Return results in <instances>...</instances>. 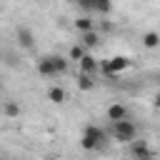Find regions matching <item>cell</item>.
<instances>
[{"label":"cell","instance_id":"cell-1","mask_svg":"<svg viewBox=\"0 0 160 160\" xmlns=\"http://www.w3.org/2000/svg\"><path fill=\"white\" fill-rule=\"evenodd\" d=\"M105 142H108V130H105V128H100V125H95V122L85 125V130H82V135H80V148H82V150L92 152V150H100Z\"/></svg>","mask_w":160,"mask_h":160},{"label":"cell","instance_id":"cell-2","mask_svg":"<svg viewBox=\"0 0 160 160\" xmlns=\"http://www.w3.org/2000/svg\"><path fill=\"white\" fill-rule=\"evenodd\" d=\"M110 135H112V140H118V142H132V140H138V125L128 118V120H120V122H110Z\"/></svg>","mask_w":160,"mask_h":160},{"label":"cell","instance_id":"cell-3","mask_svg":"<svg viewBox=\"0 0 160 160\" xmlns=\"http://www.w3.org/2000/svg\"><path fill=\"white\" fill-rule=\"evenodd\" d=\"M128 68H132V60L125 58V55H115V58H108V60L100 62V70H102L105 75H120V72H125Z\"/></svg>","mask_w":160,"mask_h":160},{"label":"cell","instance_id":"cell-4","mask_svg":"<svg viewBox=\"0 0 160 160\" xmlns=\"http://www.w3.org/2000/svg\"><path fill=\"white\" fill-rule=\"evenodd\" d=\"M105 115H108L110 122H120V120H128L130 118V110H128L125 102H112V105H108Z\"/></svg>","mask_w":160,"mask_h":160},{"label":"cell","instance_id":"cell-5","mask_svg":"<svg viewBox=\"0 0 160 160\" xmlns=\"http://www.w3.org/2000/svg\"><path fill=\"white\" fill-rule=\"evenodd\" d=\"M130 158H138V160H152V150L145 140H132L130 142Z\"/></svg>","mask_w":160,"mask_h":160},{"label":"cell","instance_id":"cell-6","mask_svg":"<svg viewBox=\"0 0 160 160\" xmlns=\"http://www.w3.org/2000/svg\"><path fill=\"white\" fill-rule=\"evenodd\" d=\"M35 70H38L42 78H55V75H58V70H55V62H52V58H50V55L40 58V60L35 62Z\"/></svg>","mask_w":160,"mask_h":160},{"label":"cell","instance_id":"cell-7","mask_svg":"<svg viewBox=\"0 0 160 160\" xmlns=\"http://www.w3.org/2000/svg\"><path fill=\"white\" fill-rule=\"evenodd\" d=\"M15 35H18V45H20V48L30 50V48L35 45V35H32V30H30V28H25V25H22V28H18V32H15Z\"/></svg>","mask_w":160,"mask_h":160},{"label":"cell","instance_id":"cell-8","mask_svg":"<svg viewBox=\"0 0 160 160\" xmlns=\"http://www.w3.org/2000/svg\"><path fill=\"white\" fill-rule=\"evenodd\" d=\"M80 42H82L88 50H95V48L102 42V35H100L98 30H90V32H82V35H80Z\"/></svg>","mask_w":160,"mask_h":160},{"label":"cell","instance_id":"cell-9","mask_svg":"<svg viewBox=\"0 0 160 160\" xmlns=\"http://www.w3.org/2000/svg\"><path fill=\"white\" fill-rule=\"evenodd\" d=\"M78 65H80V72H88V75H92V72H98V70H100V62L95 60V55H92V52H88Z\"/></svg>","mask_w":160,"mask_h":160},{"label":"cell","instance_id":"cell-10","mask_svg":"<svg viewBox=\"0 0 160 160\" xmlns=\"http://www.w3.org/2000/svg\"><path fill=\"white\" fill-rule=\"evenodd\" d=\"M88 52H90V50H88L82 42H78V45H72V48H70V52H68V60H72V62H80V60H82Z\"/></svg>","mask_w":160,"mask_h":160},{"label":"cell","instance_id":"cell-11","mask_svg":"<svg viewBox=\"0 0 160 160\" xmlns=\"http://www.w3.org/2000/svg\"><path fill=\"white\" fill-rule=\"evenodd\" d=\"M65 98H68V95H65V90H62L60 85H52V88L48 90V100H50V102H55V105H62V102H65Z\"/></svg>","mask_w":160,"mask_h":160},{"label":"cell","instance_id":"cell-12","mask_svg":"<svg viewBox=\"0 0 160 160\" xmlns=\"http://www.w3.org/2000/svg\"><path fill=\"white\" fill-rule=\"evenodd\" d=\"M140 40H142V45H145L148 50H155V48H160V32H155V30L145 32Z\"/></svg>","mask_w":160,"mask_h":160},{"label":"cell","instance_id":"cell-13","mask_svg":"<svg viewBox=\"0 0 160 160\" xmlns=\"http://www.w3.org/2000/svg\"><path fill=\"white\" fill-rule=\"evenodd\" d=\"M75 28L80 30V35H82V32H90V30H95V28H92V20H90V15H80V18L75 20Z\"/></svg>","mask_w":160,"mask_h":160},{"label":"cell","instance_id":"cell-14","mask_svg":"<svg viewBox=\"0 0 160 160\" xmlns=\"http://www.w3.org/2000/svg\"><path fill=\"white\" fill-rule=\"evenodd\" d=\"M78 88H80V90H92V88H95L92 75H88V72H78Z\"/></svg>","mask_w":160,"mask_h":160},{"label":"cell","instance_id":"cell-15","mask_svg":"<svg viewBox=\"0 0 160 160\" xmlns=\"http://www.w3.org/2000/svg\"><path fill=\"white\" fill-rule=\"evenodd\" d=\"M52 58V62H55V70H58V75H65L68 72V65H70V60L68 58H60V55H50Z\"/></svg>","mask_w":160,"mask_h":160},{"label":"cell","instance_id":"cell-16","mask_svg":"<svg viewBox=\"0 0 160 160\" xmlns=\"http://www.w3.org/2000/svg\"><path fill=\"white\" fill-rule=\"evenodd\" d=\"M95 12L110 15V12H112V0H95Z\"/></svg>","mask_w":160,"mask_h":160},{"label":"cell","instance_id":"cell-17","mask_svg":"<svg viewBox=\"0 0 160 160\" xmlns=\"http://www.w3.org/2000/svg\"><path fill=\"white\" fill-rule=\"evenodd\" d=\"M2 112H5L8 118H18V115H20V105H15V102L8 100V102L2 105Z\"/></svg>","mask_w":160,"mask_h":160},{"label":"cell","instance_id":"cell-18","mask_svg":"<svg viewBox=\"0 0 160 160\" xmlns=\"http://www.w3.org/2000/svg\"><path fill=\"white\" fill-rule=\"evenodd\" d=\"M78 8H80L85 15H88V12H95V0H80Z\"/></svg>","mask_w":160,"mask_h":160},{"label":"cell","instance_id":"cell-19","mask_svg":"<svg viewBox=\"0 0 160 160\" xmlns=\"http://www.w3.org/2000/svg\"><path fill=\"white\" fill-rule=\"evenodd\" d=\"M152 105L160 110V92H155V98H152Z\"/></svg>","mask_w":160,"mask_h":160},{"label":"cell","instance_id":"cell-20","mask_svg":"<svg viewBox=\"0 0 160 160\" xmlns=\"http://www.w3.org/2000/svg\"><path fill=\"white\" fill-rule=\"evenodd\" d=\"M68 2H75V5H78V2H80V0H68Z\"/></svg>","mask_w":160,"mask_h":160},{"label":"cell","instance_id":"cell-21","mask_svg":"<svg viewBox=\"0 0 160 160\" xmlns=\"http://www.w3.org/2000/svg\"><path fill=\"white\" fill-rule=\"evenodd\" d=\"M130 160H138V158H130Z\"/></svg>","mask_w":160,"mask_h":160}]
</instances>
